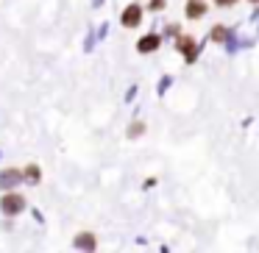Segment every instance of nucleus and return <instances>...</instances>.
I'll use <instances>...</instances> for the list:
<instances>
[{
	"instance_id": "nucleus-1",
	"label": "nucleus",
	"mask_w": 259,
	"mask_h": 253,
	"mask_svg": "<svg viewBox=\"0 0 259 253\" xmlns=\"http://www.w3.org/2000/svg\"><path fill=\"white\" fill-rule=\"evenodd\" d=\"M0 209L6 214H20L25 209V197H20V195H6L3 200H0Z\"/></svg>"
},
{
	"instance_id": "nucleus-2",
	"label": "nucleus",
	"mask_w": 259,
	"mask_h": 253,
	"mask_svg": "<svg viewBox=\"0 0 259 253\" xmlns=\"http://www.w3.org/2000/svg\"><path fill=\"white\" fill-rule=\"evenodd\" d=\"M140 17H142V12H140V6H128L123 12V23L128 25V28H134L137 23H140Z\"/></svg>"
},
{
	"instance_id": "nucleus-3",
	"label": "nucleus",
	"mask_w": 259,
	"mask_h": 253,
	"mask_svg": "<svg viewBox=\"0 0 259 253\" xmlns=\"http://www.w3.org/2000/svg\"><path fill=\"white\" fill-rule=\"evenodd\" d=\"M75 247H81V250H95V236H92V234L75 236Z\"/></svg>"
},
{
	"instance_id": "nucleus-4",
	"label": "nucleus",
	"mask_w": 259,
	"mask_h": 253,
	"mask_svg": "<svg viewBox=\"0 0 259 253\" xmlns=\"http://www.w3.org/2000/svg\"><path fill=\"white\" fill-rule=\"evenodd\" d=\"M20 181L23 178H20L17 170H6V173L0 175V186H14V184H20Z\"/></svg>"
},
{
	"instance_id": "nucleus-5",
	"label": "nucleus",
	"mask_w": 259,
	"mask_h": 253,
	"mask_svg": "<svg viewBox=\"0 0 259 253\" xmlns=\"http://www.w3.org/2000/svg\"><path fill=\"white\" fill-rule=\"evenodd\" d=\"M203 12H206V9H203L201 0H190V3H187V14H190V17H201Z\"/></svg>"
},
{
	"instance_id": "nucleus-6",
	"label": "nucleus",
	"mask_w": 259,
	"mask_h": 253,
	"mask_svg": "<svg viewBox=\"0 0 259 253\" xmlns=\"http://www.w3.org/2000/svg\"><path fill=\"white\" fill-rule=\"evenodd\" d=\"M179 47L184 50V56L192 62V56H195V42H192V39H179Z\"/></svg>"
},
{
	"instance_id": "nucleus-7",
	"label": "nucleus",
	"mask_w": 259,
	"mask_h": 253,
	"mask_svg": "<svg viewBox=\"0 0 259 253\" xmlns=\"http://www.w3.org/2000/svg\"><path fill=\"white\" fill-rule=\"evenodd\" d=\"M156 45H159V39H156V36H145V39H140V50H142V53L156 50Z\"/></svg>"
},
{
	"instance_id": "nucleus-8",
	"label": "nucleus",
	"mask_w": 259,
	"mask_h": 253,
	"mask_svg": "<svg viewBox=\"0 0 259 253\" xmlns=\"http://www.w3.org/2000/svg\"><path fill=\"white\" fill-rule=\"evenodd\" d=\"M25 175H28V181H39V170H36V167H28V170H25Z\"/></svg>"
},
{
	"instance_id": "nucleus-9",
	"label": "nucleus",
	"mask_w": 259,
	"mask_h": 253,
	"mask_svg": "<svg viewBox=\"0 0 259 253\" xmlns=\"http://www.w3.org/2000/svg\"><path fill=\"white\" fill-rule=\"evenodd\" d=\"M212 36H214V39H226V31H223V28H214Z\"/></svg>"
},
{
	"instance_id": "nucleus-10",
	"label": "nucleus",
	"mask_w": 259,
	"mask_h": 253,
	"mask_svg": "<svg viewBox=\"0 0 259 253\" xmlns=\"http://www.w3.org/2000/svg\"><path fill=\"white\" fill-rule=\"evenodd\" d=\"M220 6H231V3H234V0H218Z\"/></svg>"
},
{
	"instance_id": "nucleus-11",
	"label": "nucleus",
	"mask_w": 259,
	"mask_h": 253,
	"mask_svg": "<svg viewBox=\"0 0 259 253\" xmlns=\"http://www.w3.org/2000/svg\"><path fill=\"white\" fill-rule=\"evenodd\" d=\"M253 3H259V0H253Z\"/></svg>"
}]
</instances>
